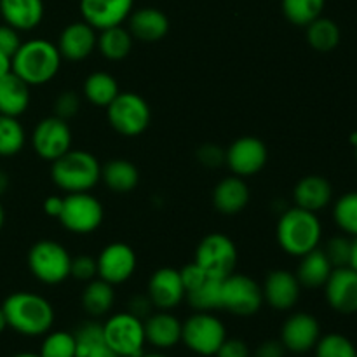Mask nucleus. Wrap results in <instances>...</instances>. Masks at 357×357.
Returning <instances> with one entry per match:
<instances>
[{"label": "nucleus", "mask_w": 357, "mask_h": 357, "mask_svg": "<svg viewBox=\"0 0 357 357\" xmlns=\"http://www.w3.org/2000/svg\"><path fill=\"white\" fill-rule=\"evenodd\" d=\"M72 257L63 244L44 239L35 243L28 251V268L37 281L54 286L70 278Z\"/></svg>", "instance_id": "obj_5"}, {"label": "nucleus", "mask_w": 357, "mask_h": 357, "mask_svg": "<svg viewBox=\"0 0 357 357\" xmlns=\"http://www.w3.org/2000/svg\"><path fill=\"white\" fill-rule=\"evenodd\" d=\"M7 328V319H6V314H3L2 307H0V333Z\"/></svg>", "instance_id": "obj_52"}, {"label": "nucleus", "mask_w": 357, "mask_h": 357, "mask_svg": "<svg viewBox=\"0 0 357 357\" xmlns=\"http://www.w3.org/2000/svg\"><path fill=\"white\" fill-rule=\"evenodd\" d=\"M3 222H6V213H3L2 204H0V229L3 227Z\"/></svg>", "instance_id": "obj_53"}, {"label": "nucleus", "mask_w": 357, "mask_h": 357, "mask_svg": "<svg viewBox=\"0 0 357 357\" xmlns=\"http://www.w3.org/2000/svg\"><path fill=\"white\" fill-rule=\"evenodd\" d=\"M284 352L286 349L281 342L268 340V342H264V344L257 349L255 357H284Z\"/></svg>", "instance_id": "obj_47"}, {"label": "nucleus", "mask_w": 357, "mask_h": 357, "mask_svg": "<svg viewBox=\"0 0 357 357\" xmlns=\"http://www.w3.org/2000/svg\"><path fill=\"white\" fill-rule=\"evenodd\" d=\"M152 309H153V303L152 300L149 298V295H136L129 300L128 312L132 314V316H136L142 321H145L146 317L152 314Z\"/></svg>", "instance_id": "obj_45"}, {"label": "nucleus", "mask_w": 357, "mask_h": 357, "mask_svg": "<svg viewBox=\"0 0 357 357\" xmlns=\"http://www.w3.org/2000/svg\"><path fill=\"white\" fill-rule=\"evenodd\" d=\"M107 117L119 135L132 138L146 131L152 121V112L145 98L131 91H124L119 93L107 107Z\"/></svg>", "instance_id": "obj_6"}, {"label": "nucleus", "mask_w": 357, "mask_h": 357, "mask_svg": "<svg viewBox=\"0 0 357 357\" xmlns=\"http://www.w3.org/2000/svg\"><path fill=\"white\" fill-rule=\"evenodd\" d=\"M268 159L267 146L255 136L236 139L225 152V164L236 176L248 178L260 173Z\"/></svg>", "instance_id": "obj_14"}, {"label": "nucleus", "mask_w": 357, "mask_h": 357, "mask_svg": "<svg viewBox=\"0 0 357 357\" xmlns=\"http://www.w3.org/2000/svg\"><path fill=\"white\" fill-rule=\"evenodd\" d=\"M351 267L357 272V237L352 241V257H351Z\"/></svg>", "instance_id": "obj_50"}, {"label": "nucleus", "mask_w": 357, "mask_h": 357, "mask_svg": "<svg viewBox=\"0 0 357 357\" xmlns=\"http://www.w3.org/2000/svg\"><path fill=\"white\" fill-rule=\"evenodd\" d=\"M139 357H167V356H164V354H142Z\"/></svg>", "instance_id": "obj_56"}, {"label": "nucleus", "mask_w": 357, "mask_h": 357, "mask_svg": "<svg viewBox=\"0 0 357 357\" xmlns=\"http://www.w3.org/2000/svg\"><path fill=\"white\" fill-rule=\"evenodd\" d=\"M2 310L6 314L7 326L26 337L45 335L54 324V309L37 293H13L3 300Z\"/></svg>", "instance_id": "obj_1"}, {"label": "nucleus", "mask_w": 357, "mask_h": 357, "mask_svg": "<svg viewBox=\"0 0 357 357\" xmlns=\"http://www.w3.org/2000/svg\"><path fill=\"white\" fill-rule=\"evenodd\" d=\"M199 159L204 166L216 167L218 164H222V160H225V152H222V149L213 145H206L199 150Z\"/></svg>", "instance_id": "obj_46"}, {"label": "nucleus", "mask_w": 357, "mask_h": 357, "mask_svg": "<svg viewBox=\"0 0 357 357\" xmlns=\"http://www.w3.org/2000/svg\"><path fill=\"white\" fill-rule=\"evenodd\" d=\"M337 225L349 236L357 237V192L342 195L333 208Z\"/></svg>", "instance_id": "obj_36"}, {"label": "nucleus", "mask_w": 357, "mask_h": 357, "mask_svg": "<svg viewBox=\"0 0 357 357\" xmlns=\"http://www.w3.org/2000/svg\"><path fill=\"white\" fill-rule=\"evenodd\" d=\"M331 195H333V188H331L330 181L319 174H309V176L302 178L293 190L296 208L312 213L326 208L331 202Z\"/></svg>", "instance_id": "obj_24"}, {"label": "nucleus", "mask_w": 357, "mask_h": 357, "mask_svg": "<svg viewBox=\"0 0 357 357\" xmlns=\"http://www.w3.org/2000/svg\"><path fill=\"white\" fill-rule=\"evenodd\" d=\"M24 129L17 117L0 114V157H13L24 146Z\"/></svg>", "instance_id": "obj_35"}, {"label": "nucleus", "mask_w": 357, "mask_h": 357, "mask_svg": "<svg viewBox=\"0 0 357 357\" xmlns=\"http://www.w3.org/2000/svg\"><path fill=\"white\" fill-rule=\"evenodd\" d=\"M7 187H9V176L3 171H0V195L7 190Z\"/></svg>", "instance_id": "obj_51"}, {"label": "nucleus", "mask_w": 357, "mask_h": 357, "mask_svg": "<svg viewBox=\"0 0 357 357\" xmlns=\"http://www.w3.org/2000/svg\"><path fill=\"white\" fill-rule=\"evenodd\" d=\"M323 251L333 268L351 267L352 241L347 237H333V239L328 241Z\"/></svg>", "instance_id": "obj_40"}, {"label": "nucleus", "mask_w": 357, "mask_h": 357, "mask_svg": "<svg viewBox=\"0 0 357 357\" xmlns=\"http://www.w3.org/2000/svg\"><path fill=\"white\" fill-rule=\"evenodd\" d=\"M227 338L222 321L209 312H197L181 324V340L201 357L215 356Z\"/></svg>", "instance_id": "obj_7"}, {"label": "nucleus", "mask_w": 357, "mask_h": 357, "mask_svg": "<svg viewBox=\"0 0 357 357\" xmlns=\"http://www.w3.org/2000/svg\"><path fill=\"white\" fill-rule=\"evenodd\" d=\"M250 187L241 176L223 178L213 190V204L223 215H237L250 202Z\"/></svg>", "instance_id": "obj_25"}, {"label": "nucleus", "mask_w": 357, "mask_h": 357, "mask_svg": "<svg viewBox=\"0 0 357 357\" xmlns=\"http://www.w3.org/2000/svg\"><path fill=\"white\" fill-rule=\"evenodd\" d=\"M51 178L68 194L89 192L101 181V164L87 150H72L52 160Z\"/></svg>", "instance_id": "obj_4"}, {"label": "nucleus", "mask_w": 357, "mask_h": 357, "mask_svg": "<svg viewBox=\"0 0 357 357\" xmlns=\"http://www.w3.org/2000/svg\"><path fill=\"white\" fill-rule=\"evenodd\" d=\"M326 0H282V14L289 23L307 26L323 14Z\"/></svg>", "instance_id": "obj_34"}, {"label": "nucleus", "mask_w": 357, "mask_h": 357, "mask_svg": "<svg viewBox=\"0 0 357 357\" xmlns=\"http://www.w3.org/2000/svg\"><path fill=\"white\" fill-rule=\"evenodd\" d=\"M44 209L49 216H56L58 218L59 213L63 209V199L61 197H49L47 201L44 202Z\"/></svg>", "instance_id": "obj_48"}, {"label": "nucleus", "mask_w": 357, "mask_h": 357, "mask_svg": "<svg viewBox=\"0 0 357 357\" xmlns=\"http://www.w3.org/2000/svg\"><path fill=\"white\" fill-rule=\"evenodd\" d=\"M40 357H75L77 342L72 333L66 331H52L45 337L40 347Z\"/></svg>", "instance_id": "obj_37"}, {"label": "nucleus", "mask_w": 357, "mask_h": 357, "mask_svg": "<svg viewBox=\"0 0 357 357\" xmlns=\"http://www.w3.org/2000/svg\"><path fill=\"white\" fill-rule=\"evenodd\" d=\"M61 59L58 45L45 38H33L21 44L13 56V72L28 86H42L54 79Z\"/></svg>", "instance_id": "obj_2"}, {"label": "nucleus", "mask_w": 357, "mask_h": 357, "mask_svg": "<svg viewBox=\"0 0 357 357\" xmlns=\"http://www.w3.org/2000/svg\"><path fill=\"white\" fill-rule=\"evenodd\" d=\"M77 342V356L75 357H87L91 351L98 345L105 344L103 326L98 323H86L73 333Z\"/></svg>", "instance_id": "obj_39"}, {"label": "nucleus", "mask_w": 357, "mask_h": 357, "mask_svg": "<svg viewBox=\"0 0 357 357\" xmlns=\"http://www.w3.org/2000/svg\"><path fill=\"white\" fill-rule=\"evenodd\" d=\"M103 206L89 192H77L63 197V209L58 220L68 232L91 234L103 222Z\"/></svg>", "instance_id": "obj_10"}, {"label": "nucleus", "mask_w": 357, "mask_h": 357, "mask_svg": "<svg viewBox=\"0 0 357 357\" xmlns=\"http://www.w3.org/2000/svg\"><path fill=\"white\" fill-rule=\"evenodd\" d=\"M195 264L213 278L225 279L236 272L237 248L229 236L220 232L208 234L202 237L195 250Z\"/></svg>", "instance_id": "obj_9"}, {"label": "nucleus", "mask_w": 357, "mask_h": 357, "mask_svg": "<svg viewBox=\"0 0 357 357\" xmlns=\"http://www.w3.org/2000/svg\"><path fill=\"white\" fill-rule=\"evenodd\" d=\"M181 324L178 317L167 310H160L157 314H150L145 321V338L149 344L157 349H171L181 340Z\"/></svg>", "instance_id": "obj_26"}, {"label": "nucleus", "mask_w": 357, "mask_h": 357, "mask_svg": "<svg viewBox=\"0 0 357 357\" xmlns=\"http://www.w3.org/2000/svg\"><path fill=\"white\" fill-rule=\"evenodd\" d=\"M261 303V286L250 275L232 272L222 281V309L236 316H253Z\"/></svg>", "instance_id": "obj_12"}, {"label": "nucleus", "mask_w": 357, "mask_h": 357, "mask_svg": "<svg viewBox=\"0 0 357 357\" xmlns=\"http://www.w3.org/2000/svg\"><path fill=\"white\" fill-rule=\"evenodd\" d=\"M9 72H13V58L0 51V77L7 75Z\"/></svg>", "instance_id": "obj_49"}, {"label": "nucleus", "mask_w": 357, "mask_h": 357, "mask_svg": "<svg viewBox=\"0 0 357 357\" xmlns=\"http://www.w3.org/2000/svg\"><path fill=\"white\" fill-rule=\"evenodd\" d=\"M14 357H40L38 354H31V352H23V354H17Z\"/></svg>", "instance_id": "obj_54"}, {"label": "nucleus", "mask_w": 357, "mask_h": 357, "mask_svg": "<svg viewBox=\"0 0 357 357\" xmlns=\"http://www.w3.org/2000/svg\"><path fill=\"white\" fill-rule=\"evenodd\" d=\"M80 110V98L75 91H65L59 94L54 101V115L56 117L68 121L75 117Z\"/></svg>", "instance_id": "obj_42"}, {"label": "nucleus", "mask_w": 357, "mask_h": 357, "mask_svg": "<svg viewBox=\"0 0 357 357\" xmlns=\"http://www.w3.org/2000/svg\"><path fill=\"white\" fill-rule=\"evenodd\" d=\"M98 35L91 24L86 21H75L63 28L58 40V51L63 59L68 61H82L89 58L91 52L96 49Z\"/></svg>", "instance_id": "obj_21"}, {"label": "nucleus", "mask_w": 357, "mask_h": 357, "mask_svg": "<svg viewBox=\"0 0 357 357\" xmlns=\"http://www.w3.org/2000/svg\"><path fill=\"white\" fill-rule=\"evenodd\" d=\"M351 142H352V143H354V145H356V157H357V132H356V135H352Z\"/></svg>", "instance_id": "obj_55"}, {"label": "nucleus", "mask_w": 357, "mask_h": 357, "mask_svg": "<svg viewBox=\"0 0 357 357\" xmlns=\"http://www.w3.org/2000/svg\"><path fill=\"white\" fill-rule=\"evenodd\" d=\"M70 278L80 282H89L98 278L96 258L89 255H79L70 261Z\"/></svg>", "instance_id": "obj_41"}, {"label": "nucleus", "mask_w": 357, "mask_h": 357, "mask_svg": "<svg viewBox=\"0 0 357 357\" xmlns=\"http://www.w3.org/2000/svg\"><path fill=\"white\" fill-rule=\"evenodd\" d=\"M35 153L44 160H56L72 149V129L68 122L51 115L35 126L31 135Z\"/></svg>", "instance_id": "obj_13"}, {"label": "nucleus", "mask_w": 357, "mask_h": 357, "mask_svg": "<svg viewBox=\"0 0 357 357\" xmlns=\"http://www.w3.org/2000/svg\"><path fill=\"white\" fill-rule=\"evenodd\" d=\"M105 344L119 357H139L145 345L143 321L129 312L115 314L103 324Z\"/></svg>", "instance_id": "obj_8"}, {"label": "nucleus", "mask_w": 357, "mask_h": 357, "mask_svg": "<svg viewBox=\"0 0 357 357\" xmlns=\"http://www.w3.org/2000/svg\"><path fill=\"white\" fill-rule=\"evenodd\" d=\"M323 227L316 213L302 208H289L278 222V243L291 257H303L319 248Z\"/></svg>", "instance_id": "obj_3"}, {"label": "nucleus", "mask_w": 357, "mask_h": 357, "mask_svg": "<svg viewBox=\"0 0 357 357\" xmlns=\"http://www.w3.org/2000/svg\"><path fill=\"white\" fill-rule=\"evenodd\" d=\"M300 258H302V261H300L298 271L295 274L300 284L310 289L321 288V286L326 284L333 267H331L324 251L316 248V250H312L310 253L303 255Z\"/></svg>", "instance_id": "obj_29"}, {"label": "nucleus", "mask_w": 357, "mask_h": 357, "mask_svg": "<svg viewBox=\"0 0 357 357\" xmlns=\"http://www.w3.org/2000/svg\"><path fill=\"white\" fill-rule=\"evenodd\" d=\"M307 40L310 47L319 52H330L340 42V28L330 17L319 16L307 24Z\"/></svg>", "instance_id": "obj_33"}, {"label": "nucleus", "mask_w": 357, "mask_h": 357, "mask_svg": "<svg viewBox=\"0 0 357 357\" xmlns=\"http://www.w3.org/2000/svg\"><path fill=\"white\" fill-rule=\"evenodd\" d=\"M216 357H250V347L241 338H225Z\"/></svg>", "instance_id": "obj_44"}, {"label": "nucleus", "mask_w": 357, "mask_h": 357, "mask_svg": "<svg viewBox=\"0 0 357 357\" xmlns=\"http://www.w3.org/2000/svg\"><path fill=\"white\" fill-rule=\"evenodd\" d=\"M101 181L117 194H128L139 183V171L131 160L112 159L101 166Z\"/></svg>", "instance_id": "obj_28"}, {"label": "nucleus", "mask_w": 357, "mask_h": 357, "mask_svg": "<svg viewBox=\"0 0 357 357\" xmlns=\"http://www.w3.org/2000/svg\"><path fill=\"white\" fill-rule=\"evenodd\" d=\"M135 0H80L84 21L94 30H107L124 23L132 13Z\"/></svg>", "instance_id": "obj_17"}, {"label": "nucleus", "mask_w": 357, "mask_h": 357, "mask_svg": "<svg viewBox=\"0 0 357 357\" xmlns=\"http://www.w3.org/2000/svg\"><path fill=\"white\" fill-rule=\"evenodd\" d=\"M119 93L117 80L108 72H94L84 80V96L96 107L107 108Z\"/></svg>", "instance_id": "obj_32"}, {"label": "nucleus", "mask_w": 357, "mask_h": 357, "mask_svg": "<svg viewBox=\"0 0 357 357\" xmlns=\"http://www.w3.org/2000/svg\"><path fill=\"white\" fill-rule=\"evenodd\" d=\"M129 33L139 42H159L169 31V20L155 7H142L129 14Z\"/></svg>", "instance_id": "obj_22"}, {"label": "nucleus", "mask_w": 357, "mask_h": 357, "mask_svg": "<svg viewBox=\"0 0 357 357\" xmlns=\"http://www.w3.org/2000/svg\"><path fill=\"white\" fill-rule=\"evenodd\" d=\"M331 309L340 314L357 312V272L352 267L333 268L324 284Z\"/></svg>", "instance_id": "obj_18"}, {"label": "nucleus", "mask_w": 357, "mask_h": 357, "mask_svg": "<svg viewBox=\"0 0 357 357\" xmlns=\"http://www.w3.org/2000/svg\"><path fill=\"white\" fill-rule=\"evenodd\" d=\"M199 357H201V356H199Z\"/></svg>", "instance_id": "obj_57"}, {"label": "nucleus", "mask_w": 357, "mask_h": 357, "mask_svg": "<svg viewBox=\"0 0 357 357\" xmlns=\"http://www.w3.org/2000/svg\"><path fill=\"white\" fill-rule=\"evenodd\" d=\"M300 289H302V284L295 274L278 268L267 274L261 286V295H264V302H267L272 309L289 310L298 302Z\"/></svg>", "instance_id": "obj_20"}, {"label": "nucleus", "mask_w": 357, "mask_h": 357, "mask_svg": "<svg viewBox=\"0 0 357 357\" xmlns=\"http://www.w3.org/2000/svg\"><path fill=\"white\" fill-rule=\"evenodd\" d=\"M30 107V86L14 72L0 77V114L20 117Z\"/></svg>", "instance_id": "obj_27"}, {"label": "nucleus", "mask_w": 357, "mask_h": 357, "mask_svg": "<svg viewBox=\"0 0 357 357\" xmlns=\"http://www.w3.org/2000/svg\"><path fill=\"white\" fill-rule=\"evenodd\" d=\"M0 14L6 24L17 31H30L42 23V0H0Z\"/></svg>", "instance_id": "obj_23"}, {"label": "nucleus", "mask_w": 357, "mask_h": 357, "mask_svg": "<svg viewBox=\"0 0 357 357\" xmlns=\"http://www.w3.org/2000/svg\"><path fill=\"white\" fill-rule=\"evenodd\" d=\"M132 40L135 38L129 33V30L119 24V26L101 30V33L98 35L96 47L100 49L103 58L110 59V61H121V59L128 58L129 52H131Z\"/></svg>", "instance_id": "obj_31"}, {"label": "nucleus", "mask_w": 357, "mask_h": 357, "mask_svg": "<svg viewBox=\"0 0 357 357\" xmlns=\"http://www.w3.org/2000/svg\"><path fill=\"white\" fill-rule=\"evenodd\" d=\"M316 357H357L356 345L347 337L330 333L316 344Z\"/></svg>", "instance_id": "obj_38"}, {"label": "nucleus", "mask_w": 357, "mask_h": 357, "mask_svg": "<svg viewBox=\"0 0 357 357\" xmlns=\"http://www.w3.org/2000/svg\"><path fill=\"white\" fill-rule=\"evenodd\" d=\"M21 44H23V42L20 40L17 30H14L9 24H0V51L6 52L7 56L13 58Z\"/></svg>", "instance_id": "obj_43"}, {"label": "nucleus", "mask_w": 357, "mask_h": 357, "mask_svg": "<svg viewBox=\"0 0 357 357\" xmlns=\"http://www.w3.org/2000/svg\"><path fill=\"white\" fill-rule=\"evenodd\" d=\"M185 288V298L197 312L222 309V281L206 274L195 261L185 265L180 271Z\"/></svg>", "instance_id": "obj_11"}, {"label": "nucleus", "mask_w": 357, "mask_h": 357, "mask_svg": "<svg viewBox=\"0 0 357 357\" xmlns=\"http://www.w3.org/2000/svg\"><path fill=\"white\" fill-rule=\"evenodd\" d=\"M115 303V291L110 282L103 279H93L87 282L82 293V307L89 316L100 317L112 310Z\"/></svg>", "instance_id": "obj_30"}, {"label": "nucleus", "mask_w": 357, "mask_h": 357, "mask_svg": "<svg viewBox=\"0 0 357 357\" xmlns=\"http://www.w3.org/2000/svg\"><path fill=\"white\" fill-rule=\"evenodd\" d=\"M149 298L159 310H171L185 300V288L180 271L162 267L152 274L149 281Z\"/></svg>", "instance_id": "obj_19"}, {"label": "nucleus", "mask_w": 357, "mask_h": 357, "mask_svg": "<svg viewBox=\"0 0 357 357\" xmlns=\"http://www.w3.org/2000/svg\"><path fill=\"white\" fill-rule=\"evenodd\" d=\"M321 338V326L312 314L298 312L293 314L281 330V344L286 351L303 354L316 347Z\"/></svg>", "instance_id": "obj_16"}, {"label": "nucleus", "mask_w": 357, "mask_h": 357, "mask_svg": "<svg viewBox=\"0 0 357 357\" xmlns=\"http://www.w3.org/2000/svg\"><path fill=\"white\" fill-rule=\"evenodd\" d=\"M98 278L112 286L129 281L136 271V253L129 244L112 243L101 250L96 258Z\"/></svg>", "instance_id": "obj_15"}]
</instances>
